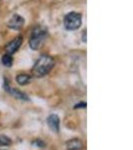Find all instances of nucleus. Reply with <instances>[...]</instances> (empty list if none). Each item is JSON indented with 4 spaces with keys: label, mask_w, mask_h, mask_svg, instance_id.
Masks as SVG:
<instances>
[{
    "label": "nucleus",
    "mask_w": 133,
    "mask_h": 150,
    "mask_svg": "<svg viewBox=\"0 0 133 150\" xmlns=\"http://www.w3.org/2000/svg\"><path fill=\"white\" fill-rule=\"evenodd\" d=\"M1 62L2 64L4 65L5 67H11L12 64H13V58L10 54H4L1 58Z\"/></svg>",
    "instance_id": "10"
},
{
    "label": "nucleus",
    "mask_w": 133,
    "mask_h": 150,
    "mask_svg": "<svg viewBox=\"0 0 133 150\" xmlns=\"http://www.w3.org/2000/svg\"><path fill=\"white\" fill-rule=\"evenodd\" d=\"M59 124H60V119L57 115L51 114L50 116H48L47 125L53 132H59Z\"/></svg>",
    "instance_id": "7"
},
{
    "label": "nucleus",
    "mask_w": 133,
    "mask_h": 150,
    "mask_svg": "<svg viewBox=\"0 0 133 150\" xmlns=\"http://www.w3.org/2000/svg\"><path fill=\"white\" fill-rule=\"evenodd\" d=\"M4 90L7 91L9 94H10L11 96H13V97L19 99V100H24V101H28L29 100V97L27 96V94L22 92L21 90H19L17 88H12V87L9 85L8 81H7V79H4Z\"/></svg>",
    "instance_id": "4"
},
{
    "label": "nucleus",
    "mask_w": 133,
    "mask_h": 150,
    "mask_svg": "<svg viewBox=\"0 0 133 150\" xmlns=\"http://www.w3.org/2000/svg\"><path fill=\"white\" fill-rule=\"evenodd\" d=\"M12 143L11 139L9 137H7L6 135L0 134V147L3 146H10Z\"/></svg>",
    "instance_id": "11"
},
{
    "label": "nucleus",
    "mask_w": 133,
    "mask_h": 150,
    "mask_svg": "<svg viewBox=\"0 0 133 150\" xmlns=\"http://www.w3.org/2000/svg\"><path fill=\"white\" fill-rule=\"evenodd\" d=\"M31 79H32V76L29 74H25V73L18 74L17 76H16V82L21 86L29 84L31 82Z\"/></svg>",
    "instance_id": "9"
},
{
    "label": "nucleus",
    "mask_w": 133,
    "mask_h": 150,
    "mask_svg": "<svg viewBox=\"0 0 133 150\" xmlns=\"http://www.w3.org/2000/svg\"><path fill=\"white\" fill-rule=\"evenodd\" d=\"M82 148H83V143L78 138H72L66 142L67 150H81Z\"/></svg>",
    "instance_id": "8"
},
{
    "label": "nucleus",
    "mask_w": 133,
    "mask_h": 150,
    "mask_svg": "<svg viewBox=\"0 0 133 150\" xmlns=\"http://www.w3.org/2000/svg\"><path fill=\"white\" fill-rule=\"evenodd\" d=\"M33 143H37V144H35V145H37V146H39V147H45V143L43 141H41V140H36L35 142H33Z\"/></svg>",
    "instance_id": "13"
},
{
    "label": "nucleus",
    "mask_w": 133,
    "mask_h": 150,
    "mask_svg": "<svg viewBox=\"0 0 133 150\" xmlns=\"http://www.w3.org/2000/svg\"><path fill=\"white\" fill-rule=\"evenodd\" d=\"M47 37V29L43 26H36L31 32L29 38V46L32 50L39 49Z\"/></svg>",
    "instance_id": "2"
},
{
    "label": "nucleus",
    "mask_w": 133,
    "mask_h": 150,
    "mask_svg": "<svg viewBox=\"0 0 133 150\" xmlns=\"http://www.w3.org/2000/svg\"><path fill=\"white\" fill-rule=\"evenodd\" d=\"M24 23H25V20L22 16L18 15V14H14V15H12L10 20L8 21L7 26L13 30H20L23 27Z\"/></svg>",
    "instance_id": "6"
},
{
    "label": "nucleus",
    "mask_w": 133,
    "mask_h": 150,
    "mask_svg": "<svg viewBox=\"0 0 133 150\" xmlns=\"http://www.w3.org/2000/svg\"><path fill=\"white\" fill-rule=\"evenodd\" d=\"M54 65L55 60L51 56H49V55H42L35 62L31 72H32V75L34 77L40 78V77H43L49 73L51 71V69L54 67Z\"/></svg>",
    "instance_id": "1"
},
{
    "label": "nucleus",
    "mask_w": 133,
    "mask_h": 150,
    "mask_svg": "<svg viewBox=\"0 0 133 150\" xmlns=\"http://www.w3.org/2000/svg\"><path fill=\"white\" fill-rule=\"evenodd\" d=\"M81 14L77 12H69L64 17V27L67 30H77L81 26Z\"/></svg>",
    "instance_id": "3"
},
{
    "label": "nucleus",
    "mask_w": 133,
    "mask_h": 150,
    "mask_svg": "<svg viewBox=\"0 0 133 150\" xmlns=\"http://www.w3.org/2000/svg\"><path fill=\"white\" fill-rule=\"evenodd\" d=\"M23 43V37L22 36H17L13 40L10 41L8 44L5 46V51L7 54H14L17 50L20 48V46Z\"/></svg>",
    "instance_id": "5"
},
{
    "label": "nucleus",
    "mask_w": 133,
    "mask_h": 150,
    "mask_svg": "<svg viewBox=\"0 0 133 150\" xmlns=\"http://www.w3.org/2000/svg\"><path fill=\"white\" fill-rule=\"evenodd\" d=\"M77 108H86V102H80L78 104H76L74 106V109H77Z\"/></svg>",
    "instance_id": "12"
},
{
    "label": "nucleus",
    "mask_w": 133,
    "mask_h": 150,
    "mask_svg": "<svg viewBox=\"0 0 133 150\" xmlns=\"http://www.w3.org/2000/svg\"><path fill=\"white\" fill-rule=\"evenodd\" d=\"M83 41L86 42V31H83Z\"/></svg>",
    "instance_id": "14"
}]
</instances>
